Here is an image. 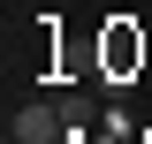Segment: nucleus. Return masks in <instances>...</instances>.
I'll list each match as a JSON object with an SVG mask.
<instances>
[{"label": "nucleus", "instance_id": "obj_1", "mask_svg": "<svg viewBox=\"0 0 152 144\" xmlns=\"http://www.w3.org/2000/svg\"><path fill=\"white\" fill-rule=\"evenodd\" d=\"M69 137V106H23L15 114V144H53Z\"/></svg>", "mask_w": 152, "mask_h": 144}]
</instances>
